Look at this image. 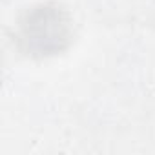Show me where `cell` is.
Returning a JSON list of instances; mask_svg holds the SVG:
<instances>
[{
  "label": "cell",
  "mask_w": 155,
  "mask_h": 155,
  "mask_svg": "<svg viewBox=\"0 0 155 155\" xmlns=\"http://www.w3.org/2000/svg\"><path fill=\"white\" fill-rule=\"evenodd\" d=\"M73 38L69 13L53 2L28 9L18 22V42L28 55L49 57L64 51Z\"/></svg>",
  "instance_id": "obj_1"
}]
</instances>
